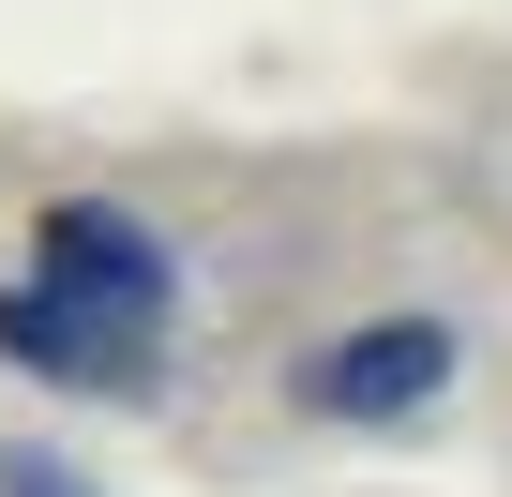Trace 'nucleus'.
Returning <instances> with one entry per match:
<instances>
[{"instance_id":"obj_3","label":"nucleus","mask_w":512,"mask_h":497,"mask_svg":"<svg viewBox=\"0 0 512 497\" xmlns=\"http://www.w3.org/2000/svg\"><path fill=\"white\" fill-rule=\"evenodd\" d=\"M0 497H91V482H76L61 452H16V467H0Z\"/></svg>"},{"instance_id":"obj_2","label":"nucleus","mask_w":512,"mask_h":497,"mask_svg":"<svg viewBox=\"0 0 512 497\" xmlns=\"http://www.w3.org/2000/svg\"><path fill=\"white\" fill-rule=\"evenodd\" d=\"M452 317H377V332H332L317 362H302V407L317 422H407V407H437L452 392Z\"/></svg>"},{"instance_id":"obj_1","label":"nucleus","mask_w":512,"mask_h":497,"mask_svg":"<svg viewBox=\"0 0 512 497\" xmlns=\"http://www.w3.org/2000/svg\"><path fill=\"white\" fill-rule=\"evenodd\" d=\"M166 332H181V257L121 196H61L31 226V272L0 287V362L61 392H151Z\"/></svg>"}]
</instances>
